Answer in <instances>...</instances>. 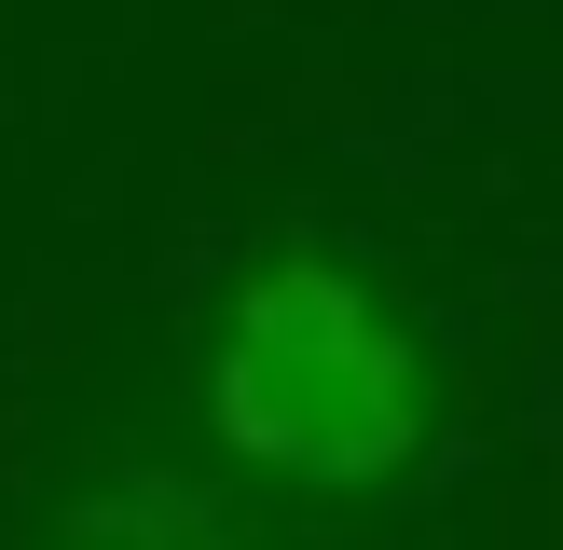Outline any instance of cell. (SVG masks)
Returning <instances> with one entry per match:
<instances>
[{"instance_id": "7a4b0ae2", "label": "cell", "mask_w": 563, "mask_h": 550, "mask_svg": "<svg viewBox=\"0 0 563 550\" xmlns=\"http://www.w3.org/2000/svg\"><path fill=\"white\" fill-rule=\"evenodd\" d=\"M55 550H234V522H220L192 482H165V468H124V482L69 495Z\"/></svg>"}, {"instance_id": "6da1fadb", "label": "cell", "mask_w": 563, "mask_h": 550, "mask_svg": "<svg viewBox=\"0 0 563 550\" xmlns=\"http://www.w3.org/2000/svg\"><path fill=\"white\" fill-rule=\"evenodd\" d=\"M207 427L289 495H385L427 454V344L330 248H275L234 275L207 344Z\"/></svg>"}]
</instances>
